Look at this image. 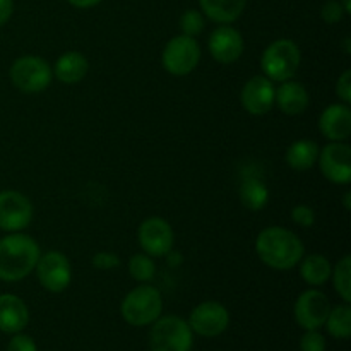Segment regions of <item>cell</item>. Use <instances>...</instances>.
I'll return each instance as SVG.
<instances>
[{
  "label": "cell",
  "instance_id": "cell-4",
  "mask_svg": "<svg viewBox=\"0 0 351 351\" xmlns=\"http://www.w3.org/2000/svg\"><path fill=\"white\" fill-rule=\"evenodd\" d=\"M302 62V51L295 41L288 38L273 41L261 57V69L271 81L283 82L297 74Z\"/></svg>",
  "mask_w": 351,
  "mask_h": 351
},
{
  "label": "cell",
  "instance_id": "cell-28",
  "mask_svg": "<svg viewBox=\"0 0 351 351\" xmlns=\"http://www.w3.org/2000/svg\"><path fill=\"white\" fill-rule=\"evenodd\" d=\"M291 221L302 228H311L315 223V211L307 204H298L291 209Z\"/></svg>",
  "mask_w": 351,
  "mask_h": 351
},
{
  "label": "cell",
  "instance_id": "cell-16",
  "mask_svg": "<svg viewBox=\"0 0 351 351\" xmlns=\"http://www.w3.org/2000/svg\"><path fill=\"white\" fill-rule=\"evenodd\" d=\"M319 130L329 143H346L351 136V110L345 103H332L319 117Z\"/></svg>",
  "mask_w": 351,
  "mask_h": 351
},
{
  "label": "cell",
  "instance_id": "cell-29",
  "mask_svg": "<svg viewBox=\"0 0 351 351\" xmlns=\"http://www.w3.org/2000/svg\"><path fill=\"white\" fill-rule=\"evenodd\" d=\"M345 9H343L341 2L339 0H328V2L322 5L321 9V17L324 23L328 24H336L345 17Z\"/></svg>",
  "mask_w": 351,
  "mask_h": 351
},
{
  "label": "cell",
  "instance_id": "cell-7",
  "mask_svg": "<svg viewBox=\"0 0 351 351\" xmlns=\"http://www.w3.org/2000/svg\"><path fill=\"white\" fill-rule=\"evenodd\" d=\"M199 60H201V47L197 40L185 34L171 38L165 45L163 53H161V64L165 71L177 77L191 74L199 65Z\"/></svg>",
  "mask_w": 351,
  "mask_h": 351
},
{
  "label": "cell",
  "instance_id": "cell-17",
  "mask_svg": "<svg viewBox=\"0 0 351 351\" xmlns=\"http://www.w3.org/2000/svg\"><path fill=\"white\" fill-rule=\"evenodd\" d=\"M29 322V311L19 297L12 293L0 295V331L7 335L21 332Z\"/></svg>",
  "mask_w": 351,
  "mask_h": 351
},
{
  "label": "cell",
  "instance_id": "cell-12",
  "mask_svg": "<svg viewBox=\"0 0 351 351\" xmlns=\"http://www.w3.org/2000/svg\"><path fill=\"white\" fill-rule=\"evenodd\" d=\"M317 165L331 184L346 185L351 182V147L346 143H329L322 147Z\"/></svg>",
  "mask_w": 351,
  "mask_h": 351
},
{
  "label": "cell",
  "instance_id": "cell-23",
  "mask_svg": "<svg viewBox=\"0 0 351 351\" xmlns=\"http://www.w3.org/2000/svg\"><path fill=\"white\" fill-rule=\"evenodd\" d=\"M298 264H300L302 280L311 287H322L331 278L332 266L328 257L322 256V254L304 256Z\"/></svg>",
  "mask_w": 351,
  "mask_h": 351
},
{
  "label": "cell",
  "instance_id": "cell-8",
  "mask_svg": "<svg viewBox=\"0 0 351 351\" xmlns=\"http://www.w3.org/2000/svg\"><path fill=\"white\" fill-rule=\"evenodd\" d=\"M34 271H36L41 287L51 293H60V291L67 290L72 281L71 263H69L67 256L58 250L41 254Z\"/></svg>",
  "mask_w": 351,
  "mask_h": 351
},
{
  "label": "cell",
  "instance_id": "cell-27",
  "mask_svg": "<svg viewBox=\"0 0 351 351\" xmlns=\"http://www.w3.org/2000/svg\"><path fill=\"white\" fill-rule=\"evenodd\" d=\"M204 16H202V12H199V10L189 9L180 16V29L182 34H185V36L195 38L197 34H201L202 31H204Z\"/></svg>",
  "mask_w": 351,
  "mask_h": 351
},
{
  "label": "cell",
  "instance_id": "cell-36",
  "mask_svg": "<svg viewBox=\"0 0 351 351\" xmlns=\"http://www.w3.org/2000/svg\"><path fill=\"white\" fill-rule=\"evenodd\" d=\"M339 2H341V5H343V9H345V12L350 14L351 12V2H350V0H339Z\"/></svg>",
  "mask_w": 351,
  "mask_h": 351
},
{
  "label": "cell",
  "instance_id": "cell-3",
  "mask_svg": "<svg viewBox=\"0 0 351 351\" xmlns=\"http://www.w3.org/2000/svg\"><path fill=\"white\" fill-rule=\"evenodd\" d=\"M163 311V298L158 288L143 283L130 290L120 305L122 317L134 328H144L156 321Z\"/></svg>",
  "mask_w": 351,
  "mask_h": 351
},
{
  "label": "cell",
  "instance_id": "cell-31",
  "mask_svg": "<svg viewBox=\"0 0 351 351\" xmlns=\"http://www.w3.org/2000/svg\"><path fill=\"white\" fill-rule=\"evenodd\" d=\"M93 266L99 271H110L120 266V259L113 252H96L93 256Z\"/></svg>",
  "mask_w": 351,
  "mask_h": 351
},
{
  "label": "cell",
  "instance_id": "cell-26",
  "mask_svg": "<svg viewBox=\"0 0 351 351\" xmlns=\"http://www.w3.org/2000/svg\"><path fill=\"white\" fill-rule=\"evenodd\" d=\"M129 274L139 283H149L156 276V264L147 254H134L129 259Z\"/></svg>",
  "mask_w": 351,
  "mask_h": 351
},
{
  "label": "cell",
  "instance_id": "cell-37",
  "mask_svg": "<svg viewBox=\"0 0 351 351\" xmlns=\"http://www.w3.org/2000/svg\"><path fill=\"white\" fill-rule=\"evenodd\" d=\"M345 208L346 209L351 208V206H350V192H346V194H345Z\"/></svg>",
  "mask_w": 351,
  "mask_h": 351
},
{
  "label": "cell",
  "instance_id": "cell-10",
  "mask_svg": "<svg viewBox=\"0 0 351 351\" xmlns=\"http://www.w3.org/2000/svg\"><path fill=\"white\" fill-rule=\"evenodd\" d=\"M33 219V204L17 191L0 192V230L7 233L23 232Z\"/></svg>",
  "mask_w": 351,
  "mask_h": 351
},
{
  "label": "cell",
  "instance_id": "cell-24",
  "mask_svg": "<svg viewBox=\"0 0 351 351\" xmlns=\"http://www.w3.org/2000/svg\"><path fill=\"white\" fill-rule=\"evenodd\" d=\"M326 328H328L329 335L335 336L338 339H346L351 336V308L350 304L338 305L329 312L328 319H326Z\"/></svg>",
  "mask_w": 351,
  "mask_h": 351
},
{
  "label": "cell",
  "instance_id": "cell-35",
  "mask_svg": "<svg viewBox=\"0 0 351 351\" xmlns=\"http://www.w3.org/2000/svg\"><path fill=\"white\" fill-rule=\"evenodd\" d=\"M99 2H101V0H69V3L77 7V9H89V7L98 5Z\"/></svg>",
  "mask_w": 351,
  "mask_h": 351
},
{
  "label": "cell",
  "instance_id": "cell-9",
  "mask_svg": "<svg viewBox=\"0 0 351 351\" xmlns=\"http://www.w3.org/2000/svg\"><path fill=\"white\" fill-rule=\"evenodd\" d=\"M137 240L144 254L151 257L168 256L173 249V230L167 219L160 216H151L141 223L137 230Z\"/></svg>",
  "mask_w": 351,
  "mask_h": 351
},
{
  "label": "cell",
  "instance_id": "cell-22",
  "mask_svg": "<svg viewBox=\"0 0 351 351\" xmlns=\"http://www.w3.org/2000/svg\"><path fill=\"white\" fill-rule=\"evenodd\" d=\"M319 151H321V147L315 141L298 139L288 146L285 158H287V163L291 170L305 171L317 165Z\"/></svg>",
  "mask_w": 351,
  "mask_h": 351
},
{
  "label": "cell",
  "instance_id": "cell-14",
  "mask_svg": "<svg viewBox=\"0 0 351 351\" xmlns=\"http://www.w3.org/2000/svg\"><path fill=\"white\" fill-rule=\"evenodd\" d=\"M274 95H276V88L271 79H267L266 75H254L243 84L240 103L250 115L263 117L273 110Z\"/></svg>",
  "mask_w": 351,
  "mask_h": 351
},
{
  "label": "cell",
  "instance_id": "cell-30",
  "mask_svg": "<svg viewBox=\"0 0 351 351\" xmlns=\"http://www.w3.org/2000/svg\"><path fill=\"white\" fill-rule=\"evenodd\" d=\"M300 350L302 351H326V338L317 331V329L307 331L300 339Z\"/></svg>",
  "mask_w": 351,
  "mask_h": 351
},
{
  "label": "cell",
  "instance_id": "cell-21",
  "mask_svg": "<svg viewBox=\"0 0 351 351\" xmlns=\"http://www.w3.org/2000/svg\"><path fill=\"white\" fill-rule=\"evenodd\" d=\"M202 14L218 24H232L242 16L247 0H199Z\"/></svg>",
  "mask_w": 351,
  "mask_h": 351
},
{
  "label": "cell",
  "instance_id": "cell-1",
  "mask_svg": "<svg viewBox=\"0 0 351 351\" xmlns=\"http://www.w3.org/2000/svg\"><path fill=\"white\" fill-rule=\"evenodd\" d=\"M256 252L271 269L290 271L305 256V247L300 237L291 230L283 226H267L257 235Z\"/></svg>",
  "mask_w": 351,
  "mask_h": 351
},
{
  "label": "cell",
  "instance_id": "cell-15",
  "mask_svg": "<svg viewBox=\"0 0 351 351\" xmlns=\"http://www.w3.org/2000/svg\"><path fill=\"white\" fill-rule=\"evenodd\" d=\"M243 48L245 45H243L242 34L230 24H221L209 34L208 50L218 64H235L242 57Z\"/></svg>",
  "mask_w": 351,
  "mask_h": 351
},
{
  "label": "cell",
  "instance_id": "cell-13",
  "mask_svg": "<svg viewBox=\"0 0 351 351\" xmlns=\"http://www.w3.org/2000/svg\"><path fill=\"white\" fill-rule=\"evenodd\" d=\"M329 312H331V304L329 298L322 293L321 290H307L297 298L295 302V321L305 331L319 329L326 324Z\"/></svg>",
  "mask_w": 351,
  "mask_h": 351
},
{
  "label": "cell",
  "instance_id": "cell-5",
  "mask_svg": "<svg viewBox=\"0 0 351 351\" xmlns=\"http://www.w3.org/2000/svg\"><path fill=\"white\" fill-rule=\"evenodd\" d=\"M194 332L187 321L178 315H165L153 322L149 332L151 351H191Z\"/></svg>",
  "mask_w": 351,
  "mask_h": 351
},
{
  "label": "cell",
  "instance_id": "cell-32",
  "mask_svg": "<svg viewBox=\"0 0 351 351\" xmlns=\"http://www.w3.org/2000/svg\"><path fill=\"white\" fill-rule=\"evenodd\" d=\"M336 95L341 103L350 105L351 103V71H345L336 82Z\"/></svg>",
  "mask_w": 351,
  "mask_h": 351
},
{
  "label": "cell",
  "instance_id": "cell-34",
  "mask_svg": "<svg viewBox=\"0 0 351 351\" xmlns=\"http://www.w3.org/2000/svg\"><path fill=\"white\" fill-rule=\"evenodd\" d=\"M14 12V2L12 0H0V27L10 19Z\"/></svg>",
  "mask_w": 351,
  "mask_h": 351
},
{
  "label": "cell",
  "instance_id": "cell-33",
  "mask_svg": "<svg viewBox=\"0 0 351 351\" xmlns=\"http://www.w3.org/2000/svg\"><path fill=\"white\" fill-rule=\"evenodd\" d=\"M7 351H38V348L36 343H34V339L31 336L16 332V336L9 341Z\"/></svg>",
  "mask_w": 351,
  "mask_h": 351
},
{
  "label": "cell",
  "instance_id": "cell-2",
  "mask_svg": "<svg viewBox=\"0 0 351 351\" xmlns=\"http://www.w3.org/2000/svg\"><path fill=\"white\" fill-rule=\"evenodd\" d=\"M41 256L40 245L33 237L14 232L0 239V280L7 283L29 276Z\"/></svg>",
  "mask_w": 351,
  "mask_h": 351
},
{
  "label": "cell",
  "instance_id": "cell-6",
  "mask_svg": "<svg viewBox=\"0 0 351 351\" xmlns=\"http://www.w3.org/2000/svg\"><path fill=\"white\" fill-rule=\"evenodd\" d=\"M10 81L24 95H36L45 91L53 79L50 64L36 55H24L10 65Z\"/></svg>",
  "mask_w": 351,
  "mask_h": 351
},
{
  "label": "cell",
  "instance_id": "cell-20",
  "mask_svg": "<svg viewBox=\"0 0 351 351\" xmlns=\"http://www.w3.org/2000/svg\"><path fill=\"white\" fill-rule=\"evenodd\" d=\"M239 195L242 204L250 211H261L266 208L267 201H269V189L264 184L261 175L254 173V171H247L240 182Z\"/></svg>",
  "mask_w": 351,
  "mask_h": 351
},
{
  "label": "cell",
  "instance_id": "cell-11",
  "mask_svg": "<svg viewBox=\"0 0 351 351\" xmlns=\"http://www.w3.org/2000/svg\"><path fill=\"white\" fill-rule=\"evenodd\" d=\"M230 314L226 307L219 302H202L194 311L191 312L189 317V326L192 332L204 338H215V336L223 335L228 329Z\"/></svg>",
  "mask_w": 351,
  "mask_h": 351
},
{
  "label": "cell",
  "instance_id": "cell-19",
  "mask_svg": "<svg viewBox=\"0 0 351 351\" xmlns=\"http://www.w3.org/2000/svg\"><path fill=\"white\" fill-rule=\"evenodd\" d=\"M89 71V62L79 51H67V53L60 55L55 62L53 72L55 77L64 84H77L86 77Z\"/></svg>",
  "mask_w": 351,
  "mask_h": 351
},
{
  "label": "cell",
  "instance_id": "cell-25",
  "mask_svg": "<svg viewBox=\"0 0 351 351\" xmlns=\"http://www.w3.org/2000/svg\"><path fill=\"white\" fill-rule=\"evenodd\" d=\"M332 285H335V290L338 291L339 297L343 298L345 304L351 302V257L345 256L338 261L335 267L331 271Z\"/></svg>",
  "mask_w": 351,
  "mask_h": 351
},
{
  "label": "cell",
  "instance_id": "cell-18",
  "mask_svg": "<svg viewBox=\"0 0 351 351\" xmlns=\"http://www.w3.org/2000/svg\"><path fill=\"white\" fill-rule=\"evenodd\" d=\"M274 103L285 115H300L308 106V93L304 84L288 79V81L281 82L280 88L276 89Z\"/></svg>",
  "mask_w": 351,
  "mask_h": 351
}]
</instances>
